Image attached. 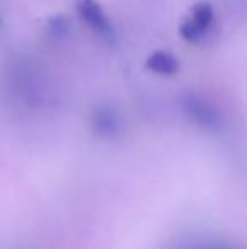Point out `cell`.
I'll return each mask as SVG.
<instances>
[{
  "label": "cell",
  "instance_id": "5b68a950",
  "mask_svg": "<svg viewBox=\"0 0 247 249\" xmlns=\"http://www.w3.org/2000/svg\"><path fill=\"white\" fill-rule=\"evenodd\" d=\"M146 68L159 76H173L180 71V59L171 51L158 50L148 56Z\"/></svg>",
  "mask_w": 247,
  "mask_h": 249
},
{
  "label": "cell",
  "instance_id": "3957f363",
  "mask_svg": "<svg viewBox=\"0 0 247 249\" xmlns=\"http://www.w3.org/2000/svg\"><path fill=\"white\" fill-rule=\"evenodd\" d=\"M90 129L102 141H114L124 132L122 114L112 104H97L90 114Z\"/></svg>",
  "mask_w": 247,
  "mask_h": 249
},
{
  "label": "cell",
  "instance_id": "6da1fadb",
  "mask_svg": "<svg viewBox=\"0 0 247 249\" xmlns=\"http://www.w3.org/2000/svg\"><path fill=\"white\" fill-rule=\"evenodd\" d=\"M181 108L188 121L193 122L197 127L212 132V134H218V132L224 131L225 119L222 115L220 108L200 93H185L181 97Z\"/></svg>",
  "mask_w": 247,
  "mask_h": 249
},
{
  "label": "cell",
  "instance_id": "7a4b0ae2",
  "mask_svg": "<svg viewBox=\"0 0 247 249\" xmlns=\"http://www.w3.org/2000/svg\"><path fill=\"white\" fill-rule=\"evenodd\" d=\"M215 22V10L210 2L200 0L190 9V14L180 24V36L191 44H198L207 37Z\"/></svg>",
  "mask_w": 247,
  "mask_h": 249
},
{
  "label": "cell",
  "instance_id": "52a82bcc",
  "mask_svg": "<svg viewBox=\"0 0 247 249\" xmlns=\"http://www.w3.org/2000/svg\"><path fill=\"white\" fill-rule=\"evenodd\" d=\"M46 31L53 39H65L71 31V22L65 14H56L46 22Z\"/></svg>",
  "mask_w": 247,
  "mask_h": 249
},
{
  "label": "cell",
  "instance_id": "8992f818",
  "mask_svg": "<svg viewBox=\"0 0 247 249\" xmlns=\"http://www.w3.org/2000/svg\"><path fill=\"white\" fill-rule=\"evenodd\" d=\"M166 249H239L229 243L217 239H208L200 236H181L173 239Z\"/></svg>",
  "mask_w": 247,
  "mask_h": 249
},
{
  "label": "cell",
  "instance_id": "277c9868",
  "mask_svg": "<svg viewBox=\"0 0 247 249\" xmlns=\"http://www.w3.org/2000/svg\"><path fill=\"white\" fill-rule=\"evenodd\" d=\"M75 10L78 19L103 39L114 37V24L97 0H76Z\"/></svg>",
  "mask_w": 247,
  "mask_h": 249
}]
</instances>
